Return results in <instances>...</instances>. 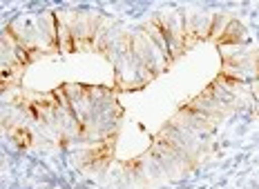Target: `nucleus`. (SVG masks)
<instances>
[{"mask_svg": "<svg viewBox=\"0 0 259 189\" xmlns=\"http://www.w3.org/2000/svg\"><path fill=\"white\" fill-rule=\"evenodd\" d=\"M244 38V27H241L237 20H230L228 29L224 31V36L219 38V45H226V42H239Z\"/></svg>", "mask_w": 259, "mask_h": 189, "instance_id": "nucleus-1", "label": "nucleus"}, {"mask_svg": "<svg viewBox=\"0 0 259 189\" xmlns=\"http://www.w3.org/2000/svg\"><path fill=\"white\" fill-rule=\"evenodd\" d=\"M16 138H18V140H23V145L31 143V136H29V134L25 132V129H18V132H16Z\"/></svg>", "mask_w": 259, "mask_h": 189, "instance_id": "nucleus-2", "label": "nucleus"}]
</instances>
